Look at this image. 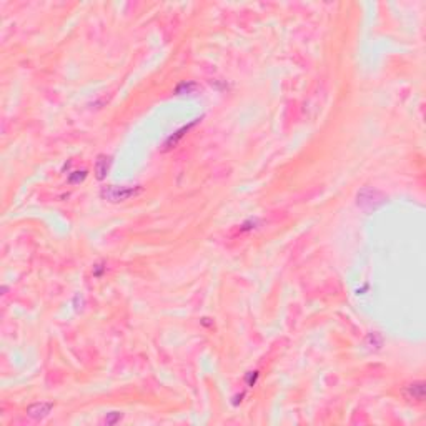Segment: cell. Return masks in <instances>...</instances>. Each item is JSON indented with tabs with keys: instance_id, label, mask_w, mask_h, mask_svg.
Segmentation results:
<instances>
[{
	"instance_id": "cell-1",
	"label": "cell",
	"mask_w": 426,
	"mask_h": 426,
	"mask_svg": "<svg viewBox=\"0 0 426 426\" xmlns=\"http://www.w3.org/2000/svg\"><path fill=\"white\" fill-rule=\"evenodd\" d=\"M143 192V188L138 185V187H118V185H106V187L102 188L100 197L106 202L112 203H118V202H125L130 200V198L140 195Z\"/></svg>"
},
{
	"instance_id": "cell-2",
	"label": "cell",
	"mask_w": 426,
	"mask_h": 426,
	"mask_svg": "<svg viewBox=\"0 0 426 426\" xmlns=\"http://www.w3.org/2000/svg\"><path fill=\"white\" fill-rule=\"evenodd\" d=\"M385 195L379 193L378 190H372V188H365L358 193V207L363 208L365 212H372L376 210V208L385 203Z\"/></svg>"
},
{
	"instance_id": "cell-3",
	"label": "cell",
	"mask_w": 426,
	"mask_h": 426,
	"mask_svg": "<svg viewBox=\"0 0 426 426\" xmlns=\"http://www.w3.org/2000/svg\"><path fill=\"white\" fill-rule=\"evenodd\" d=\"M53 408V403L50 401H40V403H34L27 408V415L34 420H44L45 416H49V413Z\"/></svg>"
},
{
	"instance_id": "cell-4",
	"label": "cell",
	"mask_w": 426,
	"mask_h": 426,
	"mask_svg": "<svg viewBox=\"0 0 426 426\" xmlns=\"http://www.w3.org/2000/svg\"><path fill=\"white\" fill-rule=\"evenodd\" d=\"M405 396L411 401L423 403L425 401V381H413L405 386Z\"/></svg>"
},
{
	"instance_id": "cell-5",
	"label": "cell",
	"mask_w": 426,
	"mask_h": 426,
	"mask_svg": "<svg viewBox=\"0 0 426 426\" xmlns=\"http://www.w3.org/2000/svg\"><path fill=\"white\" fill-rule=\"evenodd\" d=\"M110 166H112V157L100 155L95 161V177L99 180H104L110 172Z\"/></svg>"
},
{
	"instance_id": "cell-6",
	"label": "cell",
	"mask_w": 426,
	"mask_h": 426,
	"mask_svg": "<svg viewBox=\"0 0 426 426\" xmlns=\"http://www.w3.org/2000/svg\"><path fill=\"white\" fill-rule=\"evenodd\" d=\"M195 123H197V120H195V122H193V123H190V125H187V127L180 128V130H178V132H175V133H173V135H172V137H170V138H168V140H166V142H165V145H163V152H166V150H172V148H173L175 145H177V143H178V142H180V138H182V137L185 135V133H187V132H188V130H190V128H192V127H193V125H195Z\"/></svg>"
},
{
	"instance_id": "cell-7",
	"label": "cell",
	"mask_w": 426,
	"mask_h": 426,
	"mask_svg": "<svg viewBox=\"0 0 426 426\" xmlns=\"http://www.w3.org/2000/svg\"><path fill=\"white\" fill-rule=\"evenodd\" d=\"M197 90H198V83H195V82H182V83H178V85H177L175 94H177V95L195 94Z\"/></svg>"
},
{
	"instance_id": "cell-8",
	"label": "cell",
	"mask_w": 426,
	"mask_h": 426,
	"mask_svg": "<svg viewBox=\"0 0 426 426\" xmlns=\"http://www.w3.org/2000/svg\"><path fill=\"white\" fill-rule=\"evenodd\" d=\"M85 178H87L85 170H82V172H72L70 175H68V182H70V183H80Z\"/></svg>"
},
{
	"instance_id": "cell-9",
	"label": "cell",
	"mask_w": 426,
	"mask_h": 426,
	"mask_svg": "<svg viewBox=\"0 0 426 426\" xmlns=\"http://www.w3.org/2000/svg\"><path fill=\"white\" fill-rule=\"evenodd\" d=\"M120 420H122V415H120L118 411H113V413H110L105 418V423L106 425H113V423H117V421H120Z\"/></svg>"
},
{
	"instance_id": "cell-10",
	"label": "cell",
	"mask_w": 426,
	"mask_h": 426,
	"mask_svg": "<svg viewBox=\"0 0 426 426\" xmlns=\"http://www.w3.org/2000/svg\"><path fill=\"white\" fill-rule=\"evenodd\" d=\"M257 378H258V372H250V373L247 374V383H248V386H253L255 381H257Z\"/></svg>"
}]
</instances>
